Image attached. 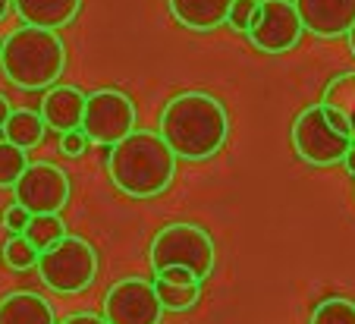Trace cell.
<instances>
[{
    "label": "cell",
    "mask_w": 355,
    "mask_h": 324,
    "mask_svg": "<svg viewBox=\"0 0 355 324\" xmlns=\"http://www.w3.org/2000/svg\"><path fill=\"white\" fill-rule=\"evenodd\" d=\"M28 221H32V214H28L22 205H7L3 208V227L13 233V237H19V233H26V227H28Z\"/></svg>",
    "instance_id": "d4e9b609"
},
{
    "label": "cell",
    "mask_w": 355,
    "mask_h": 324,
    "mask_svg": "<svg viewBox=\"0 0 355 324\" xmlns=\"http://www.w3.org/2000/svg\"><path fill=\"white\" fill-rule=\"evenodd\" d=\"M82 0H13V10L19 13L22 26L35 28H57L69 26L79 16Z\"/></svg>",
    "instance_id": "9a60e30c"
},
{
    "label": "cell",
    "mask_w": 355,
    "mask_h": 324,
    "mask_svg": "<svg viewBox=\"0 0 355 324\" xmlns=\"http://www.w3.org/2000/svg\"><path fill=\"white\" fill-rule=\"evenodd\" d=\"M343 164H346V170L355 176V142H352V148H349V155H346V161Z\"/></svg>",
    "instance_id": "83f0119b"
},
{
    "label": "cell",
    "mask_w": 355,
    "mask_h": 324,
    "mask_svg": "<svg viewBox=\"0 0 355 324\" xmlns=\"http://www.w3.org/2000/svg\"><path fill=\"white\" fill-rule=\"evenodd\" d=\"M305 32L318 38H343L355 26V0H293Z\"/></svg>",
    "instance_id": "8fae6325"
},
{
    "label": "cell",
    "mask_w": 355,
    "mask_h": 324,
    "mask_svg": "<svg viewBox=\"0 0 355 324\" xmlns=\"http://www.w3.org/2000/svg\"><path fill=\"white\" fill-rule=\"evenodd\" d=\"M201 284H205V280H198V277L186 268H167V271H157V274L151 277V287H155L164 312L195 309L201 299Z\"/></svg>",
    "instance_id": "4fadbf2b"
},
{
    "label": "cell",
    "mask_w": 355,
    "mask_h": 324,
    "mask_svg": "<svg viewBox=\"0 0 355 324\" xmlns=\"http://www.w3.org/2000/svg\"><path fill=\"white\" fill-rule=\"evenodd\" d=\"M258 10H261V0H233V10H230V16H227V26L233 28V32L248 35V28H252V22H255Z\"/></svg>",
    "instance_id": "603a6c76"
},
{
    "label": "cell",
    "mask_w": 355,
    "mask_h": 324,
    "mask_svg": "<svg viewBox=\"0 0 355 324\" xmlns=\"http://www.w3.org/2000/svg\"><path fill=\"white\" fill-rule=\"evenodd\" d=\"M346 41H349V51H352V57H355V26H352V28H349Z\"/></svg>",
    "instance_id": "f546056e"
},
{
    "label": "cell",
    "mask_w": 355,
    "mask_h": 324,
    "mask_svg": "<svg viewBox=\"0 0 355 324\" xmlns=\"http://www.w3.org/2000/svg\"><path fill=\"white\" fill-rule=\"evenodd\" d=\"M309 324H355V299L327 296L315 305Z\"/></svg>",
    "instance_id": "ffe728a7"
},
{
    "label": "cell",
    "mask_w": 355,
    "mask_h": 324,
    "mask_svg": "<svg viewBox=\"0 0 355 324\" xmlns=\"http://www.w3.org/2000/svg\"><path fill=\"white\" fill-rule=\"evenodd\" d=\"M293 148L311 167L343 164L355 142V133L343 114L327 104H311L293 120Z\"/></svg>",
    "instance_id": "277c9868"
},
{
    "label": "cell",
    "mask_w": 355,
    "mask_h": 324,
    "mask_svg": "<svg viewBox=\"0 0 355 324\" xmlns=\"http://www.w3.org/2000/svg\"><path fill=\"white\" fill-rule=\"evenodd\" d=\"M302 32H305V26H302L293 0H261V10H258L245 38L261 54H286L299 44Z\"/></svg>",
    "instance_id": "9c48e42d"
},
{
    "label": "cell",
    "mask_w": 355,
    "mask_h": 324,
    "mask_svg": "<svg viewBox=\"0 0 355 324\" xmlns=\"http://www.w3.org/2000/svg\"><path fill=\"white\" fill-rule=\"evenodd\" d=\"M0 324H57V315L41 293L13 290L0 299Z\"/></svg>",
    "instance_id": "2e32d148"
},
{
    "label": "cell",
    "mask_w": 355,
    "mask_h": 324,
    "mask_svg": "<svg viewBox=\"0 0 355 324\" xmlns=\"http://www.w3.org/2000/svg\"><path fill=\"white\" fill-rule=\"evenodd\" d=\"M60 324H107L104 315H94V312H76V315L63 318Z\"/></svg>",
    "instance_id": "484cf974"
},
{
    "label": "cell",
    "mask_w": 355,
    "mask_h": 324,
    "mask_svg": "<svg viewBox=\"0 0 355 324\" xmlns=\"http://www.w3.org/2000/svg\"><path fill=\"white\" fill-rule=\"evenodd\" d=\"M92 145V139L85 135V129H73V133H63L60 135V151L67 157H82Z\"/></svg>",
    "instance_id": "cb8c5ba5"
},
{
    "label": "cell",
    "mask_w": 355,
    "mask_h": 324,
    "mask_svg": "<svg viewBox=\"0 0 355 324\" xmlns=\"http://www.w3.org/2000/svg\"><path fill=\"white\" fill-rule=\"evenodd\" d=\"M38 274L47 290L60 293V296H76L85 293L98 277V249L85 237H63L57 246L41 252Z\"/></svg>",
    "instance_id": "8992f818"
},
{
    "label": "cell",
    "mask_w": 355,
    "mask_h": 324,
    "mask_svg": "<svg viewBox=\"0 0 355 324\" xmlns=\"http://www.w3.org/2000/svg\"><path fill=\"white\" fill-rule=\"evenodd\" d=\"M170 16L189 32H214L227 22L233 0H167Z\"/></svg>",
    "instance_id": "5bb4252c"
},
{
    "label": "cell",
    "mask_w": 355,
    "mask_h": 324,
    "mask_svg": "<svg viewBox=\"0 0 355 324\" xmlns=\"http://www.w3.org/2000/svg\"><path fill=\"white\" fill-rule=\"evenodd\" d=\"M69 189H73V186H69L67 170L51 161H35V164H28L22 180L16 182L13 198H16V205H22L32 217L60 214L69 202Z\"/></svg>",
    "instance_id": "ba28073f"
},
{
    "label": "cell",
    "mask_w": 355,
    "mask_h": 324,
    "mask_svg": "<svg viewBox=\"0 0 355 324\" xmlns=\"http://www.w3.org/2000/svg\"><path fill=\"white\" fill-rule=\"evenodd\" d=\"M22 237H26L38 252H47L51 246L60 243L63 237H69V233H67V223H63L60 214H38V217L28 221V227H26Z\"/></svg>",
    "instance_id": "d6986e66"
},
{
    "label": "cell",
    "mask_w": 355,
    "mask_h": 324,
    "mask_svg": "<svg viewBox=\"0 0 355 324\" xmlns=\"http://www.w3.org/2000/svg\"><path fill=\"white\" fill-rule=\"evenodd\" d=\"M38 258L41 252L35 249L32 243H28L26 237H10L7 243H3V264L13 271H28V268H38Z\"/></svg>",
    "instance_id": "7402d4cb"
},
{
    "label": "cell",
    "mask_w": 355,
    "mask_h": 324,
    "mask_svg": "<svg viewBox=\"0 0 355 324\" xmlns=\"http://www.w3.org/2000/svg\"><path fill=\"white\" fill-rule=\"evenodd\" d=\"M161 315L164 305L145 277H123L104 296L107 324H161Z\"/></svg>",
    "instance_id": "30bf717a"
},
{
    "label": "cell",
    "mask_w": 355,
    "mask_h": 324,
    "mask_svg": "<svg viewBox=\"0 0 355 324\" xmlns=\"http://www.w3.org/2000/svg\"><path fill=\"white\" fill-rule=\"evenodd\" d=\"M44 120H41L38 110H28V108H16L13 114H10L7 126H3V139H7L10 145H16V148L22 151H32L35 145H41V139H44Z\"/></svg>",
    "instance_id": "e0dca14e"
},
{
    "label": "cell",
    "mask_w": 355,
    "mask_h": 324,
    "mask_svg": "<svg viewBox=\"0 0 355 324\" xmlns=\"http://www.w3.org/2000/svg\"><path fill=\"white\" fill-rule=\"evenodd\" d=\"M157 133L182 161H208L227 145L230 114L208 92H180L164 104L157 117Z\"/></svg>",
    "instance_id": "6da1fadb"
},
{
    "label": "cell",
    "mask_w": 355,
    "mask_h": 324,
    "mask_svg": "<svg viewBox=\"0 0 355 324\" xmlns=\"http://www.w3.org/2000/svg\"><path fill=\"white\" fill-rule=\"evenodd\" d=\"M0 69L22 92H47L67 69V44L51 28L19 26L0 41Z\"/></svg>",
    "instance_id": "3957f363"
},
{
    "label": "cell",
    "mask_w": 355,
    "mask_h": 324,
    "mask_svg": "<svg viewBox=\"0 0 355 324\" xmlns=\"http://www.w3.org/2000/svg\"><path fill=\"white\" fill-rule=\"evenodd\" d=\"M327 108H334L336 114H343L349 120L355 133V73H340L336 79H330V85L324 88V101Z\"/></svg>",
    "instance_id": "ac0fdd59"
},
{
    "label": "cell",
    "mask_w": 355,
    "mask_h": 324,
    "mask_svg": "<svg viewBox=\"0 0 355 324\" xmlns=\"http://www.w3.org/2000/svg\"><path fill=\"white\" fill-rule=\"evenodd\" d=\"M82 129L101 148H114L135 133V104L120 88H94L85 101Z\"/></svg>",
    "instance_id": "52a82bcc"
},
{
    "label": "cell",
    "mask_w": 355,
    "mask_h": 324,
    "mask_svg": "<svg viewBox=\"0 0 355 324\" xmlns=\"http://www.w3.org/2000/svg\"><path fill=\"white\" fill-rule=\"evenodd\" d=\"M28 151L10 145L7 139H0V189H16V182L28 170Z\"/></svg>",
    "instance_id": "44dd1931"
},
{
    "label": "cell",
    "mask_w": 355,
    "mask_h": 324,
    "mask_svg": "<svg viewBox=\"0 0 355 324\" xmlns=\"http://www.w3.org/2000/svg\"><path fill=\"white\" fill-rule=\"evenodd\" d=\"M176 161L157 129H135L107 155V176L129 198H157L173 186Z\"/></svg>",
    "instance_id": "7a4b0ae2"
},
{
    "label": "cell",
    "mask_w": 355,
    "mask_h": 324,
    "mask_svg": "<svg viewBox=\"0 0 355 324\" xmlns=\"http://www.w3.org/2000/svg\"><path fill=\"white\" fill-rule=\"evenodd\" d=\"M148 262L151 271H167V268H186L192 271L198 280H208L214 274L217 264V249L211 233L201 223H189V221H173L164 223L151 237L148 246Z\"/></svg>",
    "instance_id": "5b68a950"
},
{
    "label": "cell",
    "mask_w": 355,
    "mask_h": 324,
    "mask_svg": "<svg viewBox=\"0 0 355 324\" xmlns=\"http://www.w3.org/2000/svg\"><path fill=\"white\" fill-rule=\"evenodd\" d=\"M13 104H10V98L7 95H0V133H3V126H7V120H10V114H13Z\"/></svg>",
    "instance_id": "4316f807"
},
{
    "label": "cell",
    "mask_w": 355,
    "mask_h": 324,
    "mask_svg": "<svg viewBox=\"0 0 355 324\" xmlns=\"http://www.w3.org/2000/svg\"><path fill=\"white\" fill-rule=\"evenodd\" d=\"M85 101L88 95L76 85H54L47 88L44 98H41V120H44L47 129L54 133H73V129H82V117H85Z\"/></svg>",
    "instance_id": "7c38bea8"
},
{
    "label": "cell",
    "mask_w": 355,
    "mask_h": 324,
    "mask_svg": "<svg viewBox=\"0 0 355 324\" xmlns=\"http://www.w3.org/2000/svg\"><path fill=\"white\" fill-rule=\"evenodd\" d=\"M10 7H13V0H0V22L7 19V13H10Z\"/></svg>",
    "instance_id": "f1b7e54d"
}]
</instances>
